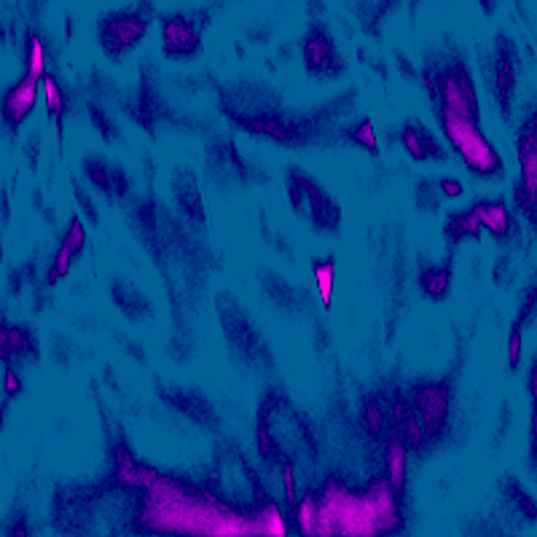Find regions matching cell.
<instances>
[{
  "mask_svg": "<svg viewBox=\"0 0 537 537\" xmlns=\"http://www.w3.org/2000/svg\"><path fill=\"white\" fill-rule=\"evenodd\" d=\"M143 505L137 527L148 532H210V535H239V532H258L253 516L234 513L229 505L205 495L199 489L180 484L175 478L154 473L151 484L143 489Z\"/></svg>",
  "mask_w": 537,
  "mask_h": 537,
  "instance_id": "1",
  "label": "cell"
},
{
  "mask_svg": "<svg viewBox=\"0 0 537 537\" xmlns=\"http://www.w3.org/2000/svg\"><path fill=\"white\" fill-rule=\"evenodd\" d=\"M401 495L387 478H376L363 489H347L339 481H325L315 492V532L312 535H382L401 527Z\"/></svg>",
  "mask_w": 537,
  "mask_h": 537,
  "instance_id": "2",
  "label": "cell"
},
{
  "mask_svg": "<svg viewBox=\"0 0 537 537\" xmlns=\"http://www.w3.org/2000/svg\"><path fill=\"white\" fill-rule=\"evenodd\" d=\"M438 124H441L446 143L452 145L454 154L460 156L473 175L497 178L503 172V159L495 151V145L489 143V137L481 132V121L465 119V116L449 111H438Z\"/></svg>",
  "mask_w": 537,
  "mask_h": 537,
  "instance_id": "3",
  "label": "cell"
},
{
  "mask_svg": "<svg viewBox=\"0 0 537 537\" xmlns=\"http://www.w3.org/2000/svg\"><path fill=\"white\" fill-rule=\"evenodd\" d=\"M433 92L438 97V111H449L457 113V116H465V119L481 121L476 86H473V78H470L468 68L462 62H454V65L438 73Z\"/></svg>",
  "mask_w": 537,
  "mask_h": 537,
  "instance_id": "4",
  "label": "cell"
},
{
  "mask_svg": "<svg viewBox=\"0 0 537 537\" xmlns=\"http://www.w3.org/2000/svg\"><path fill=\"white\" fill-rule=\"evenodd\" d=\"M519 151V183H516V205L532 221L537 218V105L519 129L516 140Z\"/></svg>",
  "mask_w": 537,
  "mask_h": 537,
  "instance_id": "5",
  "label": "cell"
},
{
  "mask_svg": "<svg viewBox=\"0 0 537 537\" xmlns=\"http://www.w3.org/2000/svg\"><path fill=\"white\" fill-rule=\"evenodd\" d=\"M148 30V19L140 11H119V14H108L100 22V43L108 57H121L129 49H135L137 43L145 38Z\"/></svg>",
  "mask_w": 537,
  "mask_h": 537,
  "instance_id": "6",
  "label": "cell"
},
{
  "mask_svg": "<svg viewBox=\"0 0 537 537\" xmlns=\"http://www.w3.org/2000/svg\"><path fill=\"white\" fill-rule=\"evenodd\" d=\"M38 92H41V78L25 76L19 78L17 84L11 86L9 92L3 94V103H0V116H3V124L9 129H19L27 121V116L35 111V103H38Z\"/></svg>",
  "mask_w": 537,
  "mask_h": 537,
  "instance_id": "7",
  "label": "cell"
},
{
  "mask_svg": "<svg viewBox=\"0 0 537 537\" xmlns=\"http://www.w3.org/2000/svg\"><path fill=\"white\" fill-rule=\"evenodd\" d=\"M162 35H164V54L172 60H186L202 49V38H199L197 25L188 17L178 14V17L162 19Z\"/></svg>",
  "mask_w": 537,
  "mask_h": 537,
  "instance_id": "8",
  "label": "cell"
},
{
  "mask_svg": "<svg viewBox=\"0 0 537 537\" xmlns=\"http://www.w3.org/2000/svg\"><path fill=\"white\" fill-rule=\"evenodd\" d=\"M304 62H307L309 73L315 76H331V73H339V57H336V46L323 30H312L307 35V43H304Z\"/></svg>",
  "mask_w": 537,
  "mask_h": 537,
  "instance_id": "9",
  "label": "cell"
},
{
  "mask_svg": "<svg viewBox=\"0 0 537 537\" xmlns=\"http://www.w3.org/2000/svg\"><path fill=\"white\" fill-rule=\"evenodd\" d=\"M84 245H86L84 223H81V218L76 215V218H70L68 231H65L60 250H57V256H54L52 269H49V282H57L62 280V277H68L70 266H73V261L81 256Z\"/></svg>",
  "mask_w": 537,
  "mask_h": 537,
  "instance_id": "10",
  "label": "cell"
},
{
  "mask_svg": "<svg viewBox=\"0 0 537 537\" xmlns=\"http://www.w3.org/2000/svg\"><path fill=\"white\" fill-rule=\"evenodd\" d=\"M417 414L427 427L441 430L449 414V387L446 384H425L417 390Z\"/></svg>",
  "mask_w": 537,
  "mask_h": 537,
  "instance_id": "11",
  "label": "cell"
},
{
  "mask_svg": "<svg viewBox=\"0 0 537 537\" xmlns=\"http://www.w3.org/2000/svg\"><path fill=\"white\" fill-rule=\"evenodd\" d=\"M470 215L476 218L481 231H489V234L497 239H505L513 229L511 207L505 205V202H500V199H484V202H476V205L470 207Z\"/></svg>",
  "mask_w": 537,
  "mask_h": 537,
  "instance_id": "12",
  "label": "cell"
},
{
  "mask_svg": "<svg viewBox=\"0 0 537 537\" xmlns=\"http://www.w3.org/2000/svg\"><path fill=\"white\" fill-rule=\"evenodd\" d=\"M401 143L409 151L411 159H417V162H438V159L444 162L446 159V151L441 148V143L430 135V129H425L417 121H411V124L403 127Z\"/></svg>",
  "mask_w": 537,
  "mask_h": 537,
  "instance_id": "13",
  "label": "cell"
},
{
  "mask_svg": "<svg viewBox=\"0 0 537 537\" xmlns=\"http://www.w3.org/2000/svg\"><path fill=\"white\" fill-rule=\"evenodd\" d=\"M419 288L427 299H446V293L452 288V269L449 266H427L419 272Z\"/></svg>",
  "mask_w": 537,
  "mask_h": 537,
  "instance_id": "14",
  "label": "cell"
},
{
  "mask_svg": "<svg viewBox=\"0 0 537 537\" xmlns=\"http://www.w3.org/2000/svg\"><path fill=\"white\" fill-rule=\"evenodd\" d=\"M387 481L393 484L398 495H403V489H406V446L398 438L387 446Z\"/></svg>",
  "mask_w": 537,
  "mask_h": 537,
  "instance_id": "15",
  "label": "cell"
},
{
  "mask_svg": "<svg viewBox=\"0 0 537 537\" xmlns=\"http://www.w3.org/2000/svg\"><path fill=\"white\" fill-rule=\"evenodd\" d=\"M446 237L452 242H460V239L468 237H481V226L476 223V218L470 215V210H462V213H452V218L446 221Z\"/></svg>",
  "mask_w": 537,
  "mask_h": 537,
  "instance_id": "16",
  "label": "cell"
},
{
  "mask_svg": "<svg viewBox=\"0 0 537 537\" xmlns=\"http://www.w3.org/2000/svg\"><path fill=\"white\" fill-rule=\"evenodd\" d=\"M312 272H315V282L317 290H320L323 307L331 309L333 282H336V261H333V258H328V261H315V264H312Z\"/></svg>",
  "mask_w": 537,
  "mask_h": 537,
  "instance_id": "17",
  "label": "cell"
},
{
  "mask_svg": "<svg viewBox=\"0 0 537 537\" xmlns=\"http://www.w3.org/2000/svg\"><path fill=\"white\" fill-rule=\"evenodd\" d=\"M25 65L30 76L43 78L46 76V49L38 35H27V49H25Z\"/></svg>",
  "mask_w": 537,
  "mask_h": 537,
  "instance_id": "18",
  "label": "cell"
},
{
  "mask_svg": "<svg viewBox=\"0 0 537 537\" xmlns=\"http://www.w3.org/2000/svg\"><path fill=\"white\" fill-rule=\"evenodd\" d=\"M41 89H43V97H46L49 116L62 119V113H65V94H62V86L57 84V78L46 73V76L41 78Z\"/></svg>",
  "mask_w": 537,
  "mask_h": 537,
  "instance_id": "19",
  "label": "cell"
},
{
  "mask_svg": "<svg viewBox=\"0 0 537 537\" xmlns=\"http://www.w3.org/2000/svg\"><path fill=\"white\" fill-rule=\"evenodd\" d=\"M352 143L360 145V148H366L368 154H379V137H376V127L371 119H363L358 127H352L347 132Z\"/></svg>",
  "mask_w": 537,
  "mask_h": 537,
  "instance_id": "20",
  "label": "cell"
},
{
  "mask_svg": "<svg viewBox=\"0 0 537 537\" xmlns=\"http://www.w3.org/2000/svg\"><path fill=\"white\" fill-rule=\"evenodd\" d=\"M521 344H524V333H521V323H513L511 336H508V366L516 371L521 363Z\"/></svg>",
  "mask_w": 537,
  "mask_h": 537,
  "instance_id": "21",
  "label": "cell"
},
{
  "mask_svg": "<svg viewBox=\"0 0 537 537\" xmlns=\"http://www.w3.org/2000/svg\"><path fill=\"white\" fill-rule=\"evenodd\" d=\"M438 191L444 194V197L449 199H457L465 194V186H462L460 180H454V178H441L438 180Z\"/></svg>",
  "mask_w": 537,
  "mask_h": 537,
  "instance_id": "22",
  "label": "cell"
},
{
  "mask_svg": "<svg viewBox=\"0 0 537 537\" xmlns=\"http://www.w3.org/2000/svg\"><path fill=\"white\" fill-rule=\"evenodd\" d=\"M366 419H368V425H371V430H374V433H382V427H384V409L382 406H379V403H371V406H368L366 409Z\"/></svg>",
  "mask_w": 537,
  "mask_h": 537,
  "instance_id": "23",
  "label": "cell"
},
{
  "mask_svg": "<svg viewBox=\"0 0 537 537\" xmlns=\"http://www.w3.org/2000/svg\"><path fill=\"white\" fill-rule=\"evenodd\" d=\"M3 390H6V395H19V390H22V382H19L14 368H6V374H3Z\"/></svg>",
  "mask_w": 537,
  "mask_h": 537,
  "instance_id": "24",
  "label": "cell"
},
{
  "mask_svg": "<svg viewBox=\"0 0 537 537\" xmlns=\"http://www.w3.org/2000/svg\"><path fill=\"white\" fill-rule=\"evenodd\" d=\"M529 395H532V406H537V360L529 371Z\"/></svg>",
  "mask_w": 537,
  "mask_h": 537,
  "instance_id": "25",
  "label": "cell"
},
{
  "mask_svg": "<svg viewBox=\"0 0 537 537\" xmlns=\"http://www.w3.org/2000/svg\"><path fill=\"white\" fill-rule=\"evenodd\" d=\"M0 425H3V409H0Z\"/></svg>",
  "mask_w": 537,
  "mask_h": 537,
  "instance_id": "26",
  "label": "cell"
},
{
  "mask_svg": "<svg viewBox=\"0 0 537 537\" xmlns=\"http://www.w3.org/2000/svg\"><path fill=\"white\" fill-rule=\"evenodd\" d=\"M0 258H3V250H0Z\"/></svg>",
  "mask_w": 537,
  "mask_h": 537,
  "instance_id": "27",
  "label": "cell"
}]
</instances>
